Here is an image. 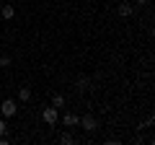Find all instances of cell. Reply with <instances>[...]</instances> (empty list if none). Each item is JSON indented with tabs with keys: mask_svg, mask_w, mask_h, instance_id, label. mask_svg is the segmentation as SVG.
<instances>
[{
	"mask_svg": "<svg viewBox=\"0 0 155 145\" xmlns=\"http://www.w3.org/2000/svg\"><path fill=\"white\" fill-rule=\"evenodd\" d=\"M16 112H18V106H16L13 99H5L0 104V114H3V117H16Z\"/></svg>",
	"mask_w": 155,
	"mask_h": 145,
	"instance_id": "6da1fadb",
	"label": "cell"
},
{
	"mask_svg": "<svg viewBox=\"0 0 155 145\" xmlns=\"http://www.w3.org/2000/svg\"><path fill=\"white\" fill-rule=\"evenodd\" d=\"M78 124H80V127H83L85 132H93V130L98 127V122H96V117H93V114H85V117H80V119H78Z\"/></svg>",
	"mask_w": 155,
	"mask_h": 145,
	"instance_id": "7a4b0ae2",
	"label": "cell"
},
{
	"mask_svg": "<svg viewBox=\"0 0 155 145\" xmlns=\"http://www.w3.org/2000/svg\"><path fill=\"white\" fill-rule=\"evenodd\" d=\"M41 119H44L47 124L54 127V124H57V106H47L44 112H41Z\"/></svg>",
	"mask_w": 155,
	"mask_h": 145,
	"instance_id": "3957f363",
	"label": "cell"
},
{
	"mask_svg": "<svg viewBox=\"0 0 155 145\" xmlns=\"http://www.w3.org/2000/svg\"><path fill=\"white\" fill-rule=\"evenodd\" d=\"M0 16L5 18V21H11V18H13V16H16V8H13V5H11V3H5V5L0 8Z\"/></svg>",
	"mask_w": 155,
	"mask_h": 145,
	"instance_id": "277c9868",
	"label": "cell"
},
{
	"mask_svg": "<svg viewBox=\"0 0 155 145\" xmlns=\"http://www.w3.org/2000/svg\"><path fill=\"white\" fill-rule=\"evenodd\" d=\"M119 16L129 18V16H132V5H129V3H119Z\"/></svg>",
	"mask_w": 155,
	"mask_h": 145,
	"instance_id": "5b68a950",
	"label": "cell"
},
{
	"mask_svg": "<svg viewBox=\"0 0 155 145\" xmlns=\"http://www.w3.org/2000/svg\"><path fill=\"white\" fill-rule=\"evenodd\" d=\"M62 124H65V127H75L78 117H75V114H65V117H62Z\"/></svg>",
	"mask_w": 155,
	"mask_h": 145,
	"instance_id": "8992f818",
	"label": "cell"
},
{
	"mask_svg": "<svg viewBox=\"0 0 155 145\" xmlns=\"http://www.w3.org/2000/svg\"><path fill=\"white\" fill-rule=\"evenodd\" d=\"M31 99V88H26V86H23L21 91H18V101H28Z\"/></svg>",
	"mask_w": 155,
	"mask_h": 145,
	"instance_id": "52a82bcc",
	"label": "cell"
},
{
	"mask_svg": "<svg viewBox=\"0 0 155 145\" xmlns=\"http://www.w3.org/2000/svg\"><path fill=\"white\" fill-rule=\"evenodd\" d=\"M75 88H78V91H85V88H88V78H83V75H80V78L75 80Z\"/></svg>",
	"mask_w": 155,
	"mask_h": 145,
	"instance_id": "ba28073f",
	"label": "cell"
},
{
	"mask_svg": "<svg viewBox=\"0 0 155 145\" xmlns=\"http://www.w3.org/2000/svg\"><path fill=\"white\" fill-rule=\"evenodd\" d=\"M52 106H57V109H60V106H65V96H62V93H54V99H52Z\"/></svg>",
	"mask_w": 155,
	"mask_h": 145,
	"instance_id": "9c48e42d",
	"label": "cell"
},
{
	"mask_svg": "<svg viewBox=\"0 0 155 145\" xmlns=\"http://www.w3.org/2000/svg\"><path fill=\"white\" fill-rule=\"evenodd\" d=\"M60 143H65V145H70V143H75V137H72L70 132H62V135H60Z\"/></svg>",
	"mask_w": 155,
	"mask_h": 145,
	"instance_id": "30bf717a",
	"label": "cell"
},
{
	"mask_svg": "<svg viewBox=\"0 0 155 145\" xmlns=\"http://www.w3.org/2000/svg\"><path fill=\"white\" fill-rule=\"evenodd\" d=\"M8 65H11V57L3 55V57H0V67H8Z\"/></svg>",
	"mask_w": 155,
	"mask_h": 145,
	"instance_id": "8fae6325",
	"label": "cell"
},
{
	"mask_svg": "<svg viewBox=\"0 0 155 145\" xmlns=\"http://www.w3.org/2000/svg\"><path fill=\"white\" fill-rule=\"evenodd\" d=\"M5 132H8V124L3 122V119H0V135H5Z\"/></svg>",
	"mask_w": 155,
	"mask_h": 145,
	"instance_id": "7c38bea8",
	"label": "cell"
},
{
	"mask_svg": "<svg viewBox=\"0 0 155 145\" xmlns=\"http://www.w3.org/2000/svg\"><path fill=\"white\" fill-rule=\"evenodd\" d=\"M134 3H140V5H145V3H150V0H134Z\"/></svg>",
	"mask_w": 155,
	"mask_h": 145,
	"instance_id": "4fadbf2b",
	"label": "cell"
}]
</instances>
